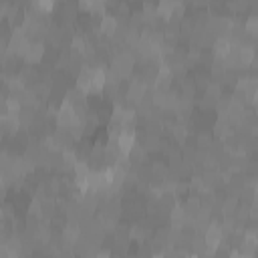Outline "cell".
<instances>
[{"label": "cell", "instance_id": "cell-2", "mask_svg": "<svg viewBox=\"0 0 258 258\" xmlns=\"http://www.w3.org/2000/svg\"><path fill=\"white\" fill-rule=\"evenodd\" d=\"M115 143H117V147H119V151L123 155H129V153H131V149L135 147V131H133V129H123Z\"/></svg>", "mask_w": 258, "mask_h": 258}, {"label": "cell", "instance_id": "cell-3", "mask_svg": "<svg viewBox=\"0 0 258 258\" xmlns=\"http://www.w3.org/2000/svg\"><path fill=\"white\" fill-rule=\"evenodd\" d=\"M145 89H147V85H145L143 81H133V83H129L127 99L133 101V103H141L143 97H145Z\"/></svg>", "mask_w": 258, "mask_h": 258}, {"label": "cell", "instance_id": "cell-8", "mask_svg": "<svg viewBox=\"0 0 258 258\" xmlns=\"http://www.w3.org/2000/svg\"><path fill=\"white\" fill-rule=\"evenodd\" d=\"M244 32H248L250 37H258V16H248L246 24H244Z\"/></svg>", "mask_w": 258, "mask_h": 258}, {"label": "cell", "instance_id": "cell-7", "mask_svg": "<svg viewBox=\"0 0 258 258\" xmlns=\"http://www.w3.org/2000/svg\"><path fill=\"white\" fill-rule=\"evenodd\" d=\"M57 2H59V0H32V8H35V12L49 14V12H53Z\"/></svg>", "mask_w": 258, "mask_h": 258}, {"label": "cell", "instance_id": "cell-4", "mask_svg": "<svg viewBox=\"0 0 258 258\" xmlns=\"http://www.w3.org/2000/svg\"><path fill=\"white\" fill-rule=\"evenodd\" d=\"M117 28H119V22H117L115 16H111V14H103L101 16L99 32H103L105 37H115L117 35Z\"/></svg>", "mask_w": 258, "mask_h": 258}, {"label": "cell", "instance_id": "cell-9", "mask_svg": "<svg viewBox=\"0 0 258 258\" xmlns=\"http://www.w3.org/2000/svg\"><path fill=\"white\" fill-rule=\"evenodd\" d=\"M236 208H238V198H236V196H232V198H228V200L224 202L222 212H224L226 216H232V214L236 212Z\"/></svg>", "mask_w": 258, "mask_h": 258}, {"label": "cell", "instance_id": "cell-11", "mask_svg": "<svg viewBox=\"0 0 258 258\" xmlns=\"http://www.w3.org/2000/svg\"><path fill=\"white\" fill-rule=\"evenodd\" d=\"M252 101H254V103H256V105H258V93H256V95H254V99H252Z\"/></svg>", "mask_w": 258, "mask_h": 258}, {"label": "cell", "instance_id": "cell-5", "mask_svg": "<svg viewBox=\"0 0 258 258\" xmlns=\"http://www.w3.org/2000/svg\"><path fill=\"white\" fill-rule=\"evenodd\" d=\"M214 51H216V57L218 59H226L232 51H234V43L232 39L228 37H218L216 43H214Z\"/></svg>", "mask_w": 258, "mask_h": 258}, {"label": "cell", "instance_id": "cell-6", "mask_svg": "<svg viewBox=\"0 0 258 258\" xmlns=\"http://www.w3.org/2000/svg\"><path fill=\"white\" fill-rule=\"evenodd\" d=\"M43 57H45V45L41 41H35V43H30V47L24 55V61L32 64V63H41Z\"/></svg>", "mask_w": 258, "mask_h": 258}, {"label": "cell", "instance_id": "cell-10", "mask_svg": "<svg viewBox=\"0 0 258 258\" xmlns=\"http://www.w3.org/2000/svg\"><path fill=\"white\" fill-rule=\"evenodd\" d=\"M174 137H176L180 143H184V139H186V127H184V125H176V127H174Z\"/></svg>", "mask_w": 258, "mask_h": 258}, {"label": "cell", "instance_id": "cell-1", "mask_svg": "<svg viewBox=\"0 0 258 258\" xmlns=\"http://www.w3.org/2000/svg\"><path fill=\"white\" fill-rule=\"evenodd\" d=\"M222 238H224V228H220L218 224H208V228L204 232V240L208 244V252L214 254L216 248L222 244Z\"/></svg>", "mask_w": 258, "mask_h": 258}]
</instances>
